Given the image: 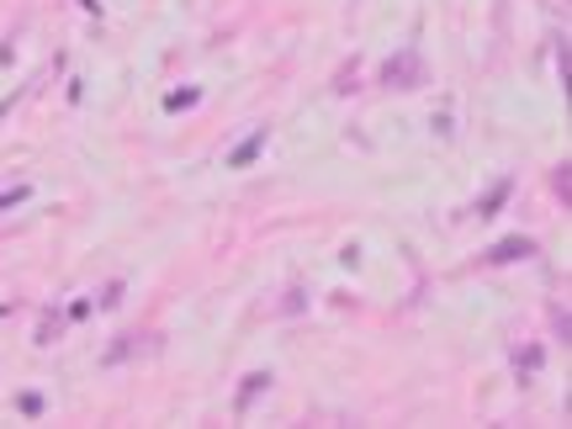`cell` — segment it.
<instances>
[{
  "instance_id": "obj_3",
  "label": "cell",
  "mask_w": 572,
  "mask_h": 429,
  "mask_svg": "<svg viewBox=\"0 0 572 429\" xmlns=\"http://www.w3.org/2000/svg\"><path fill=\"white\" fill-rule=\"evenodd\" d=\"M191 101H196V91H175L165 106H170V112H181V106H191Z\"/></svg>"
},
{
  "instance_id": "obj_4",
  "label": "cell",
  "mask_w": 572,
  "mask_h": 429,
  "mask_svg": "<svg viewBox=\"0 0 572 429\" xmlns=\"http://www.w3.org/2000/svg\"><path fill=\"white\" fill-rule=\"evenodd\" d=\"M85 11H95V0H85Z\"/></svg>"
},
{
  "instance_id": "obj_1",
  "label": "cell",
  "mask_w": 572,
  "mask_h": 429,
  "mask_svg": "<svg viewBox=\"0 0 572 429\" xmlns=\"http://www.w3.org/2000/svg\"><path fill=\"white\" fill-rule=\"evenodd\" d=\"M530 255V238H503L499 249H488V261L493 265H503V261H524Z\"/></svg>"
},
{
  "instance_id": "obj_2",
  "label": "cell",
  "mask_w": 572,
  "mask_h": 429,
  "mask_svg": "<svg viewBox=\"0 0 572 429\" xmlns=\"http://www.w3.org/2000/svg\"><path fill=\"white\" fill-rule=\"evenodd\" d=\"M261 143H265V133H255L249 143H238V149H234V165H249V160L261 154Z\"/></svg>"
}]
</instances>
